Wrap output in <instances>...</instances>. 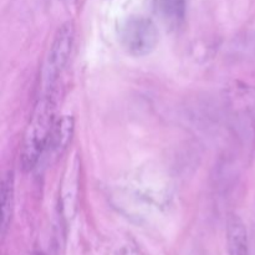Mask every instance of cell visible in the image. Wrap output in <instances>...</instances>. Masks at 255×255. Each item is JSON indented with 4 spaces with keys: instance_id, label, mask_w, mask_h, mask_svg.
Masks as SVG:
<instances>
[{
    "instance_id": "cell-1",
    "label": "cell",
    "mask_w": 255,
    "mask_h": 255,
    "mask_svg": "<svg viewBox=\"0 0 255 255\" xmlns=\"http://www.w3.org/2000/svg\"><path fill=\"white\" fill-rule=\"evenodd\" d=\"M55 111V90L40 91L22 141L21 166L24 171L34 169L46 152L50 134L56 122Z\"/></svg>"
},
{
    "instance_id": "cell-2",
    "label": "cell",
    "mask_w": 255,
    "mask_h": 255,
    "mask_svg": "<svg viewBox=\"0 0 255 255\" xmlns=\"http://www.w3.org/2000/svg\"><path fill=\"white\" fill-rule=\"evenodd\" d=\"M75 30L72 22H65L55 34L49 51H47L41 71V91H54L60 75L64 71L72 45Z\"/></svg>"
},
{
    "instance_id": "cell-3",
    "label": "cell",
    "mask_w": 255,
    "mask_h": 255,
    "mask_svg": "<svg viewBox=\"0 0 255 255\" xmlns=\"http://www.w3.org/2000/svg\"><path fill=\"white\" fill-rule=\"evenodd\" d=\"M158 39L156 24L144 16L128 17L120 25V44L133 56L142 57L151 54L156 49Z\"/></svg>"
},
{
    "instance_id": "cell-4",
    "label": "cell",
    "mask_w": 255,
    "mask_h": 255,
    "mask_svg": "<svg viewBox=\"0 0 255 255\" xmlns=\"http://www.w3.org/2000/svg\"><path fill=\"white\" fill-rule=\"evenodd\" d=\"M74 134V119L71 116H64L56 120L50 134L46 152L50 159L59 158L69 146Z\"/></svg>"
},
{
    "instance_id": "cell-5",
    "label": "cell",
    "mask_w": 255,
    "mask_h": 255,
    "mask_svg": "<svg viewBox=\"0 0 255 255\" xmlns=\"http://www.w3.org/2000/svg\"><path fill=\"white\" fill-rule=\"evenodd\" d=\"M227 249L229 255H249L248 233L238 216H232L227 223Z\"/></svg>"
},
{
    "instance_id": "cell-6",
    "label": "cell",
    "mask_w": 255,
    "mask_h": 255,
    "mask_svg": "<svg viewBox=\"0 0 255 255\" xmlns=\"http://www.w3.org/2000/svg\"><path fill=\"white\" fill-rule=\"evenodd\" d=\"M0 199H1V236L5 237L10 226L14 206V174L6 172L1 179L0 187Z\"/></svg>"
},
{
    "instance_id": "cell-7",
    "label": "cell",
    "mask_w": 255,
    "mask_h": 255,
    "mask_svg": "<svg viewBox=\"0 0 255 255\" xmlns=\"http://www.w3.org/2000/svg\"><path fill=\"white\" fill-rule=\"evenodd\" d=\"M157 10L169 24H178L184 16V0H157Z\"/></svg>"
}]
</instances>
